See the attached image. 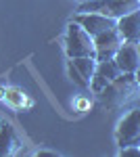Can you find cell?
I'll return each mask as SVG.
<instances>
[{"label":"cell","mask_w":140,"mask_h":157,"mask_svg":"<svg viewBox=\"0 0 140 157\" xmlns=\"http://www.w3.org/2000/svg\"><path fill=\"white\" fill-rule=\"evenodd\" d=\"M100 103L109 109H119L140 97V84L136 73H121L119 78L111 80L109 84L98 92Z\"/></svg>","instance_id":"6da1fadb"},{"label":"cell","mask_w":140,"mask_h":157,"mask_svg":"<svg viewBox=\"0 0 140 157\" xmlns=\"http://www.w3.org/2000/svg\"><path fill=\"white\" fill-rule=\"evenodd\" d=\"M65 50L69 59L78 57H94L96 59V44L94 38L86 32V27L80 25L78 21H71L67 27V40H65Z\"/></svg>","instance_id":"7a4b0ae2"},{"label":"cell","mask_w":140,"mask_h":157,"mask_svg":"<svg viewBox=\"0 0 140 157\" xmlns=\"http://www.w3.org/2000/svg\"><path fill=\"white\" fill-rule=\"evenodd\" d=\"M117 145L121 147H140V109H132L117 126Z\"/></svg>","instance_id":"3957f363"},{"label":"cell","mask_w":140,"mask_h":157,"mask_svg":"<svg viewBox=\"0 0 140 157\" xmlns=\"http://www.w3.org/2000/svg\"><path fill=\"white\" fill-rule=\"evenodd\" d=\"M126 40L121 36L119 29H109V32H103L94 38V44H96V61H107V59H115L117 50L121 48Z\"/></svg>","instance_id":"277c9868"},{"label":"cell","mask_w":140,"mask_h":157,"mask_svg":"<svg viewBox=\"0 0 140 157\" xmlns=\"http://www.w3.org/2000/svg\"><path fill=\"white\" fill-rule=\"evenodd\" d=\"M73 21L84 25L86 32L92 38H96L98 34H103V32H109V29H115L117 27V19L107 17V15H100V13H78Z\"/></svg>","instance_id":"5b68a950"},{"label":"cell","mask_w":140,"mask_h":157,"mask_svg":"<svg viewBox=\"0 0 140 157\" xmlns=\"http://www.w3.org/2000/svg\"><path fill=\"white\" fill-rule=\"evenodd\" d=\"M117 65L121 67L123 73H136L140 67V55H138V46L132 42H123L121 48L117 50L115 55Z\"/></svg>","instance_id":"8992f818"},{"label":"cell","mask_w":140,"mask_h":157,"mask_svg":"<svg viewBox=\"0 0 140 157\" xmlns=\"http://www.w3.org/2000/svg\"><path fill=\"white\" fill-rule=\"evenodd\" d=\"M117 29L121 32L126 42L138 44L140 42V9L126 15V17H121V19H117Z\"/></svg>","instance_id":"52a82bcc"},{"label":"cell","mask_w":140,"mask_h":157,"mask_svg":"<svg viewBox=\"0 0 140 157\" xmlns=\"http://www.w3.org/2000/svg\"><path fill=\"white\" fill-rule=\"evenodd\" d=\"M19 149H21V140L17 132L9 124H0V157H11L19 153Z\"/></svg>","instance_id":"ba28073f"},{"label":"cell","mask_w":140,"mask_h":157,"mask_svg":"<svg viewBox=\"0 0 140 157\" xmlns=\"http://www.w3.org/2000/svg\"><path fill=\"white\" fill-rule=\"evenodd\" d=\"M69 65L80 73V78H82V82H84V88L90 86L94 73H96V65H98V61L94 59V57H78V59H71Z\"/></svg>","instance_id":"9c48e42d"},{"label":"cell","mask_w":140,"mask_h":157,"mask_svg":"<svg viewBox=\"0 0 140 157\" xmlns=\"http://www.w3.org/2000/svg\"><path fill=\"white\" fill-rule=\"evenodd\" d=\"M96 73L100 75V78H105L107 82H111V80H115L121 75V67L117 65L115 59H107V61H98V65H96Z\"/></svg>","instance_id":"30bf717a"},{"label":"cell","mask_w":140,"mask_h":157,"mask_svg":"<svg viewBox=\"0 0 140 157\" xmlns=\"http://www.w3.org/2000/svg\"><path fill=\"white\" fill-rule=\"evenodd\" d=\"M119 155L121 157H140V147H123Z\"/></svg>","instance_id":"8fae6325"},{"label":"cell","mask_w":140,"mask_h":157,"mask_svg":"<svg viewBox=\"0 0 140 157\" xmlns=\"http://www.w3.org/2000/svg\"><path fill=\"white\" fill-rule=\"evenodd\" d=\"M69 73H71V78H73V80H75V82H78V84H80V86H84L82 78H80V73L75 71V69H73V67H71V65H69Z\"/></svg>","instance_id":"7c38bea8"},{"label":"cell","mask_w":140,"mask_h":157,"mask_svg":"<svg viewBox=\"0 0 140 157\" xmlns=\"http://www.w3.org/2000/svg\"><path fill=\"white\" fill-rule=\"evenodd\" d=\"M40 157H57V153H50V151H42Z\"/></svg>","instance_id":"4fadbf2b"},{"label":"cell","mask_w":140,"mask_h":157,"mask_svg":"<svg viewBox=\"0 0 140 157\" xmlns=\"http://www.w3.org/2000/svg\"><path fill=\"white\" fill-rule=\"evenodd\" d=\"M136 80H138V84H140V67H138V71H136Z\"/></svg>","instance_id":"5bb4252c"},{"label":"cell","mask_w":140,"mask_h":157,"mask_svg":"<svg viewBox=\"0 0 140 157\" xmlns=\"http://www.w3.org/2000/svg\"><path fill=\"white\" fill-rule=\"evenodd\" d=\"M136 46H138V55H140V42H138V44H136Z\"/></svg>","instance_id":"9a60e30c"},{"label":"cell","mask_w":140,"mask_h":157,"mask_svg":"<svg viewBox=\"0 0 140 157\" xmlns=\"http://www.w3.org/2000/svg\"><path fill=\"white\" fill-rule=\"evenodd\" d=\"M75 2H80V4H82V2H86V0H75Z\"/></svg>","instance_id":"2e32d148"}]
</instances>
